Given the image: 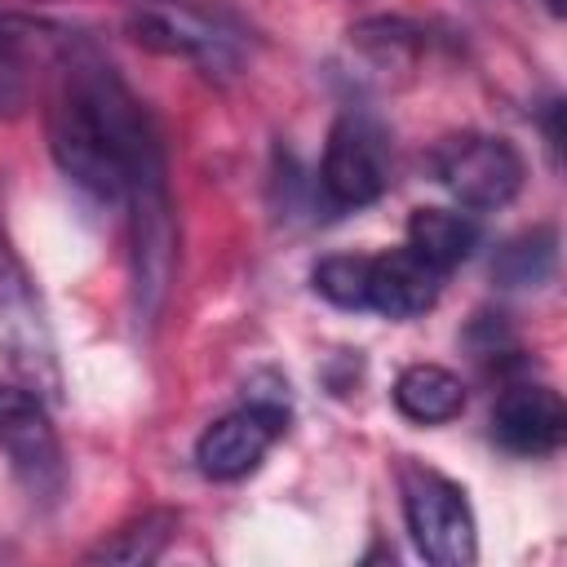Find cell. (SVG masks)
Here are the masks:
<instances>
[{
	"label": "cell",
	"instance_id": "8",
	"mask_svg": "<svg viewBox=\"0 0 567 567\" xmlns=\"http://www.w3.org/2000/svg\"><path fill=\"white\" fill-rule=\"evenodd\" d=\"M288 412L279 403H248L235 408L226 416H217L199 439H195V465L204 478H244L248 470L261 465V456L275 447V439L284 434Z\"/></svg>",
	"mask_w": 567,
	"mask_h": 567
},
{
	"label": "cell",
	"instance_id": "7",
	"mask_svg": "<svg viewBox=\"0 0 567 567\" xmlns=\"http://www.w3.org/2000/svg\"><path fill=\"white\" fill-rule=\"evenodd\" d=\"M0 323H4V341L13 350V359L35 377L40 385H58V368H53V337H49V319L35 292L31 270L22 266V257L13 252L9 235L0 230Z\"/></svg>",
	"mask_w": 567,
	"mask_h": 567
},
{
	"label": "cell",
	"instance_id": "3",
	"mask_svg": "<svg viewBox=\"0 0 567 567\" xmlns=\"http://www.w3.org/2000/svg\"><path fill=\"white\" fill-rule=\"evenodd\" d=\"M399 487H403V518L421 558L434 567H470L478 558V527L465 492L425 465H403Z\"/></svg>",
	"mask_w": 567,
	"mask_h": 567
},
{
	"label": "cell",
	"instance_id": "16",
	"mask_svg": "<svg viewBox=\"0 0 567 567\" xmlns=\"http://www.w3.org/2000/svg\"><path fill=\"white\" fill-rule=\"evenodd\" d=\"M350 44L363 53V62L377 75H390V71H412L416 66V58L425 49V35L412 22H399V18H368V22L350 27Z\"/></svg>",
	"mask_w": 567,
	"mask_h": 567
},
{
	"label": "cell",
	"instance_id": "2",
	"mask_svg": "<svg viewBox=\"0 0 567 567\" xmlns=\"http://www.w3.org/2000/svg\"><path fill=\"white\" fill-rule=\"evenodd\" d=\"M120 204L128 208L133 306H137V319L155 323L177 279V217H173V199L164 182V151L133 168Z\"/></svg>",
	"mask_w": 567,
	"mask_h": 567
},
{
	"label": "cell",
	"instance_id": "17",
	"mask_svg": "<svg viewBox=\"0 0 567 567\" xmlns=\"http://www.w3.org/2000/svg\"><path fill=\"white\" fill-rule=\"evenodd\" d=\"M368 270H372V257L332 252L310 270V284L323 301H332L341 310H368Z\"/></svg>",
	"mask_w": 567,
	"mask_h": 567
},
{
	"label": "cell",
	"instance_id": "5",
	"mask_svg": "<svg viewBox=\"0 0 567 567\" xmlns=\"http://www.w3.org/2000/svg\"><path fill=\"white\" fill-rule=\"evenodd\" d=\"M390 186V146H385V128L363 115V111H341L328 146H323V164H319V190L332 208H363L372 199H381Z\"/></svg>",
	"mask_w": 567,
	"mask_h": 567
},
{
	"label": "cell",
	"instance_id": "4",
	"mask_svg": "<svg viewBox=\"0 0 567 567\" xmlns=\"http://www.w3.org/2000/svg\"><path fill=\"white\" fill-rule=\"evenodd\" d=\"M434 182L461 204V208H505L527 177V164L514 142L496 133H452L430 151Z\"/></svg>",
	"mask_w": 567,
	"mask_h": 567
},
{
	"label": "cell",
	"instance_id": "18",
	"mask_svg": "<svg viewBox=\"0 0 567 567\" xmlns=\"http://www.w3.org/2000/svg\"><path fill=\"white\" fill-rule=\"evenodd\" d=\"M40 31H49L44 22L27 18V13H13V9H0V71H9L18 62V53L40 40Z\"/></svg>",
	"mask_w": 567,
	"mask_h": 567
},
{
	"label": "cell",
	"instance_id": "10",
	"mask_svg": "<svg viewBox=\"0 0 567 567\" xmlns=\"http://www.w3.org/2000/svg\"><path fill=\"white\" fill-rule=\"evenodd\" d=\"M567 434V408L558 399V390L540 385V381H514L501 390L496 408H492V439L496 447H505L509 456H549L558 452Z\"/></svg>",
	"mask_w": 567,
	"mask_h": 567
},
{
	"label": "cell",
	"instance_id": "6",
	"mask_svg": "<svg viewBox=\"0 0 567 567\" xmlns=\"http://www.w3.org/2000/svg\"><path fill=\"white\" fill-rule=\"evenodd\" d=\"M0 452L9 456V470L31 496L53 501L66 487L62 443L40 394L0 385Z\"/></svg>",
	"mask_w": 567,
	"mask_h": 567
},
{
	"label": "cell",
	"instance_id": "9",
	"mask_svg": "<svg viewBox=\"0 0 567 567\" xmlns=\"http://www.w3.org/2000/svg\"><path fill=\"white\" fill-rule=\"evenodd\" d=\"M128 31L137 44H146L155 53H173V58H186V62H199L213 71L235 66V40L190 4L146 0L128 13Z\"/></svg>",
	"mask_w": 567,
	"mask_h": 567
},
{
	"label": "cell",
	"instance_id": "12",
	"mask_svg": "<svg viewBox=\"0 0 567 567\" xmlns=\"http://www.w3.org/2000/svg\"><path fill=\"white\" fill-rule=\"evenodd\" d=\"M394 408L416 425H447L465 412V381L439 363H412L394 381Z\"/></svg>",
	"mask_w": 567,
	"mask_h": 567
},
{
	"label": "cell",
	"instance_id": "14",
	"mask_svg": "<svg viewBox=\"0 0 567 567\" xmlns=\"http://www.w3.org/2000/svg\"><path fill=\"white\" fill-rule=\"evenodd\" d=\"M182 527L177 509H146L128 523H120L111 536H102L93 549H84V563H115V567H146L155 563Z\"/></svg>",
	"mask_w": 567,
	"mask_h": 567
},
{
	"label": "cell",
	"instance_id": "13",
	"mask_svg": "<svg viewBox=\"0 0 567 567\" xmlns=\"http://www.w3.org/2000/svg\"><path fill=\"white\" fill-rule=\"evenodd\" d=\"M478 221L461 208H416L408 217V248L425 257L434 270H456L478 248Z\"/></svg>",
	"mask_w": 567,
	"mask_h": 567
},
{
	"label": "cell",
	"instance_id": "11",
	"mask_svg": "<svg viewBox=\"0 0 567 567\" xmlns=\"http://www.w3.org/2000/svg\"><path fill=\"white\" fill-rule=\"evenodd\" d=\"M439 284H443V270H434L425 257H416L412 248H390L372 257L368 310L385 319H416L439 301Z\"/></svg>",
	"mask_w": 567,
	"mask_h": 567
},
{
	"label": "cell",
	"instance_id": "15",
	"mask_svg": "<svg viewBox=\"0 0 567 567\" xmlns=\"http://www.w3.org/2000/svg\"><path fill=\"white\" fill-rule=\"evenodd\" d=\"M554 266H558V230L554 226H532L496 252L492 279L509 292H527V288H545L554 279Z\"/></svg>",
	"mask_w": 567,
	"mask_h": 567
},
{
	"label": "cell",
	"instance_id": "1",
	"mask_svg": "<svg viewBox=\"0 0 567 567\" xmlns=\"http://www.w3.org/2000/svg\"><path fill=\"white\" fill-rule=\"evenodd\" d=\"M49 151L66 182L120 204L133 168L159 155V133L120 71L93 49H75L49 97Z\"/></svg>",
	"mask_w": 567,
	"mask_h": 567
}]
</instances>
